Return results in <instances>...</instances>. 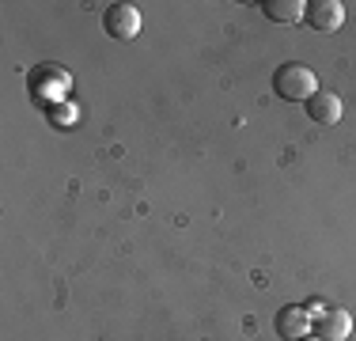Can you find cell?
I'll use <instances>...</instances> for the list:
<instances>
[{
	"label": "cell",
	"mask_w": 356,
	"mask_h": 341,
	"mask_svg": "<svg viewBox=\"0 0 356 341\" xmlns=\"http://www.w3.org/2000/svg\"><path fill=\"white\" fill-rule=\"evenodd\" d=\"M273 91H277V99H284V102H307L318 91V80H315V72H311L307 65L284 61L273 72Z\"/></svg>",
	"instance_id": "1"
},
{
	"label": "cell",
	"mask_w": 356,
	"mask_h": 341,
	"mask_svg": "<svg viewBox=\"0 0 356 341\" xmlns=\"http://www.w3.org/2000/svg\"><path fill=\"white\" fill-rule=\"evenodd\" d=\"M103 27H106L110 38L133 42L140 34V27H144V15H140L137 4H110L103 12Z\"/></svg>",
	"instance_id": "2"
},
{
	"label": "cell",
	"mask_w": 356,
	"mask_h": 341,
	"mask_svg": "<svg viewBox=\"0 0 356 341\" xmlns=\"http://www.w3.org/2000/svg\"><path fill=\"white\" fill-rule=\"evenodd\" d=\"M303 19H307L311 31L334 34V31L345 23V4H341V0H307V8H303Z\"/></svg>",
	"instance_id": "3"
},
{
	"label": "cell",
	"mask_w": 356,
	"mask_h": 341,
	"mask_svg": "<svg viewBox=\"0 0 356 341\" xmlns=\"http://www.w3.org/2000/svg\"><path fill=\"white\" fill-rule=\"evenodd\" d=\"M311 330H315V338H322V341H349L353 315L345 311V307H326L322 315L311 319Z\"/></svg>",
	"instance_id": "4"
},
{
	"label": "cell",
	"mask_w": 356,
	"mask_h": 341,
	"mask_svg": "<svg viewBox=\"0 0 356 341\" xmlns=\"http://www.w3.org/2000/svg\"><path fill=\"white\" fill-rule=\"evenodd\" d=\"M273 330H277V338H284V341H300V338L311 334V315L303 311V307L288 303V307H281V311H277Z\"/></svg>",
	"instance_id": "5"
},
{
	"label": "cell",
	"mask_w": 356,
	"mask_h": 341,
	"mask_svg": "<svg viewBox=\"0 0 356 341\" xmlns=\"http://www.w3.org/2000/svg\"><path fill=\"white\" fill-rule=\"evenodd\" d=\"M303 106H307V118L315 125H337V122H341V114H345L341 99H337L334 91H315Z\"/></svg>",
	"instance_id": "6"
},
{
	"label": "cell",
	"mask_w": 356,
	"mask_h": 341,
	"mask_svg": "<svg viewBox=\"0 0 356 341\" xmlns=\"http://www.w3.org/2000/svg\"><path fill=\"white\" fill-rule=\"evenodd\" d=\"M303 8H307L303 0H266L261 12L273 23H296V19H303Z\"/></svg>",
	"instance_id": "7"
},
{
	"label": "cell",
	"mask_w": 356,
	"mask_h": 341,
	"mask_svg": "<svg viewBox=\"0 0 356 341\" xmlns=\"http://www.w3.org/2000/svg\"><path fill=\"white\" fill-rule=\"evenodd\" d=\"M300 341H322V338H315V334H307V338H300Z\"/></svg>",
	"instance_id": "8"
}]
</instances>
